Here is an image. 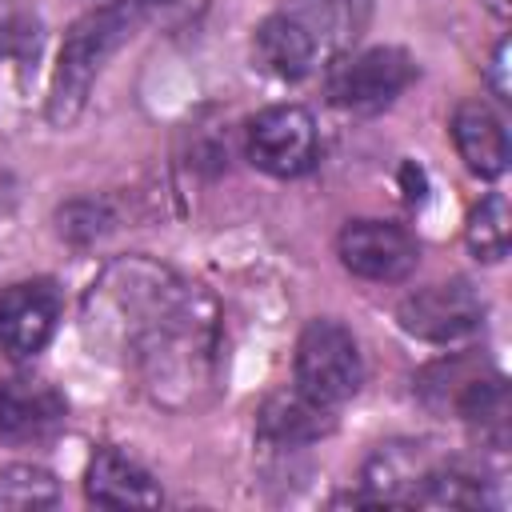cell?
<instances>
[{
  "instance_id": "6da1fadb",
  "label": "cell",
  "mask_w": 512,
  "mask_h": 512,
  "mask_svg": "<svg viewBox=\"0 0 512 512\" xmlns=\"http://www.w3.org/2000/svg\"><path fill=\"white\" fill-rule=\"evenodd\" d=\"M200 300L168 268L152 260L112 264L88 292L84 328L92 340L132 352L136 364L152 360L156 348L176 340L200 320Z\"/></svg>"
},
{
  "instance_id": "7a4b0ae2",
  "label": "cell",
  "mask_w": 512,
  "mask_h": 512,
  "mask_svg": "<svg viewBox=\"0 0 512 512\" xmlns=\"http://www.w3.org/2000/svg\"><path fill=\"white\" fill-rule=\"evenodd\" d=\"M136 24H140L136 0L104 4V8H96L72 24V32L64 36V48H60V64H56V80H52V96H48V120L52 124L64 128L84 112L92 80L100 76L104 60L132 36Z\"/></svg>"
},
{
  "instance_id": "3957f363",
  "label": "cell",
  "mask_w": 512,
  "mask_h": 512,
  "mask_svg": "<svg viewBox=\"0 0 512 512\" xmlns=\"http://www.w3.org/2000/svg\"><path fill=\"white\" fill-rule=\"evenodd\" d=\"M364 380L356 336L336 320H312L296 340V388L324 408L356 396Z\"/></svg>"
},
{
  "instance_id": "277c9868",
  "label": "cell",
  "mask_w": 512,
  "mask_h": 512,
  "mask_svg": "<svg viewBox=\"0 0 512 512\" xmlns=\"http://www.w3.org/2000/svg\"><path fill=\"white\" fill-rule=\"evenodd\" d=\"M320 156V136L312 112L300 104H276L252 116L248 124V160L280 180L304 176Z\"/></svg>"
},
{
  "instance_id": "5b68a950",
  "label": "cell",
  "mask_w": 512,
  "mask_h": 512,
  "mask_svg": "<svg viewBox=\"0 0 512 512\" xmlns=\"http://www.w3.org/2000/svg\"><path fill=\"white\" fill-rule=\"evenodd\" d=\"M412 76L416 64L404 48H368L328 72V96L348 112H380L412 84Z\"/></svg>"
},
{
  "instance_id": "8992f818",
  "label": "cell",
  "mask_w": 512,
  "mask_h": 512,
  "mask_svg": "<svg viewBox=\"0 0 512 512\" xmlns=\"http://www.w3.org/2000/svg\"><path fill=\"white\" fill-rule=\"evenodd\" d=\"M484 320V300L468 280H444L428 284L400 304V328L408 336L432 340V344H452L464 340L480 328Z\"/></svg>"
},
{
  "instance_id": "52a82bcc",
  "label": "cell",
  "mask_w": 512,
  "mask_h": 512,
  "mask_svg": "<svg viewBox=\"0 0 512 512\" xmlns=\"http://www.w3.org/2000/svg\"><path fill=\"white\" fill-rule=\"evenodd\" d=\"M60 292L52 280H20L0 292V352L32 360L56 332Z\"/></svg>"
},
{
  "instance_id": "ba28073f",
  "label": "cell",
  "mask_w": 512,
  "mask_h": 512,
  "mask_svg": "<svg viewBox=\"0 0 512 512\" xmlns=\"http://www.w3.org/2000/svg\"><path fill=\"white\" fill-rule=\"evenodd\" d=\"M340 260L352 276L360 280H404L412 268H416V240L400 228V224H388V220H352L344 224L340 232Z\"/></svg>"
},
{
  "instance_id": "9c48e42d",
  "label": "cell",
  "mask_w": 512,
  "mask_h": 512,
  "mask_svg": "<svg viewBox=\"0 0 512 512\" xmlns=\"http://www.w3.org/2000/svg\"><path fill=\"white\" fill-rule=\"evenodd\" d=\"M256 60L264 72L280 76V80H304L316 64V48H320V32L312 28V20L296 16V12H276L256 28Z\"/></svg>"
},
{
  "instance_id": "30bf717a",
  "label": "cell",
  "mask_w": 512,
  "mask_h": 512,
  "mask_svg": "<svg viewBox=\"0 0 512 512\" xmlns=\"http://www.w3.org/2000/svg\"><path fill=\"white\" fill-rule=\"evenodd\" d=\"M452 140H456V152L468 164V172L496 180L508 168V136H504L500 116L488 104H480V100L460 104L452 112Z\"/></svg>"
},
{
  "instance_id": "8fae6325",
  "label": "cell",
  "mask_w": 512,
  "mask_h": 512,
  "mask_svg": "<svg viewBox=\"0 0 512 512\" xmlns=\"http://www.w3.org/2000/svg\"><path fill=\"white\" fill-rule=\"evenodd\" d=\"M88 500L104 508H156L164 496L156 480L116 448H100L88 464Z\"/></svg>"
},
{
  "instance_id": "7c38bea8",
  "label": "cell",
  "mask_w": 512,
  "mask_h": 512,
  "mask_svg": "<svg viewBox=\"0 0 512 512\" xmlns=\"http://www.w3.org/2000/svg\"><path fill=\"white\" fill-rule=\"evenodd\" d=\"M64 420V396L44 380H4L0 384V432L12 440L48 436Z\"/></svg>"
},
{
  "instance_id": "4fadbf2b",
  "label": "cell",
  "mask_w": 512,
  "mask_h": 512,
  "mask_svg": "<svg viewBox=\"0 0 512 512\" xmlns=\"http://www.w3.org/2000/svg\"><path fill=\"white\" fill-rule=\"evenodd\" d=\"M332 428V416L324 404H316L312 396L296 392H276L264 408H260V436L272 444H308L320 440Z\"/></svg>"
},
{
  "instance_id": "5bb4252c",
  "label": "cell",
  "mask_w": 512,
  "mask_h": 512,
  "mask_svg": "<svg viewBox=\"0 0 512 512\" xmlns=\"http://www.w3.org/2000/svg\"><path fill=\"white\" fill-rule=\"evenodd\" d=\"M468 248L480 256V260H504L508 256V240H512V216H508V204L504 196H484L472 216H468Z\"/></svg>"
},
{
  "instance_id": "9a60e30c",
  "label": "cell",
  "mask_w": 512,
  "mask_h": 512,
  "mask_svg": "<svg viewBox=\"0 0 512 512\" xmlns=\"http://www.w3.org/2000/svg\"><path fill=\"white\" fill-rule=\"evenodd\" d=\"M56 500V480L44 468L12 464L0 472V508H44Z\"/></svg>"
},
{
  "instance_id": "2e32d148",
  "label": "cell",
  "mask_w": 512,
  "mask_h": 512,
  "mask_svg": "<svg viewBox=\"0 0 512 512\" xmlns=\"http://www.w3.org/2000/svg\"><path fill=\"white\" fill-rule=\"evenodd\" d=\"M208 4L212 0H136V12H140V20H148L164 32H176V28L196 24L208 12Z\"/></svg>"
},
{
  "instance_id": "e0dca14e",
  "label": "cell",
  "mask_w": 512,
  "mask_h": 512,
  "mask_svg": "<svg viewBox=\"0 0 512 512\" xmlns=\"http://www.w3.org/2000/svg\"><path fill=\"white\" fill-rule=\"evenodd\" d=\"M40 52V24L32 16H8L0 20V56H16V60H36Z\"/></svg>"
},
{
  "instance_id": "ac0fdd59",
  "label": "cell",
  "mask_w": 512,
  "mask_h": 512,
  "mask_svg": "<svg viewBox=\"0 0 512 512\" xmlns=\"http://www.w3.org/2000/svg\"><path fill=\"white\" fill-rule=\"evenodd\" d=\"M488 80H492V92L500 96V100H512L508 92V40H500L496 44V56H492V68H488Z\"/></svg>"
}]
</instances>
